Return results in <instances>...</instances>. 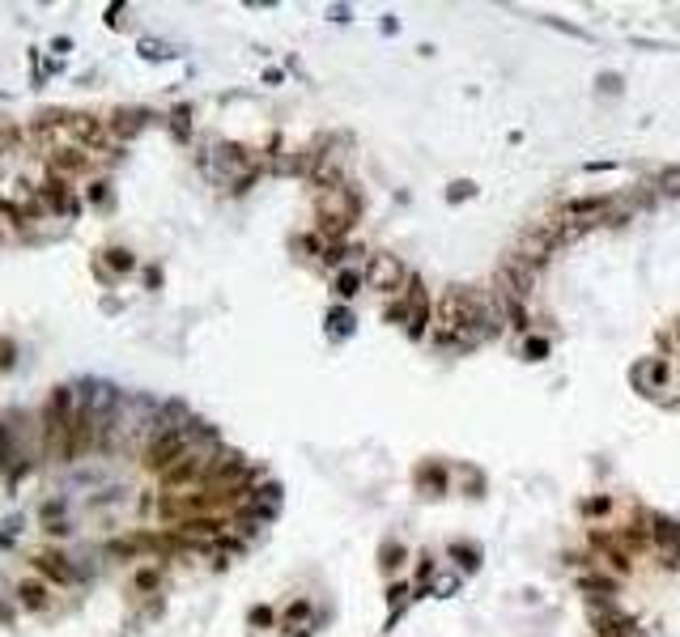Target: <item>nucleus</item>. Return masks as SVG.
Segmentation results:
<instances>
[{
    "instance_id": "nucleus-1",
    "label": "nucleus",
    "mask_w": 680,
    "mask_h": 637,
    "mask_svg": "<svg viewBox=\"0 0 680 637\" xmlns=\"http://www.w3.org/2000/svg\"><path fill=\"white\" fill-rule=\"evenodd\" d=\"M183 455H191V442H187V429L179 425V429H162V433H154L149 442H145V468L149 472H166L170 463H179Z\"/></svg>"
},
{
    "instance_id": "nucleus-2",
    "label": "nucleus",
    "mask_w": 680,
    "mask_h": 637,
    "mask_svg": "<svg viewBox=\"0 0 680 637\" xmlns=\"http://www.w3.org/2000/svg\"><path fill=\"white\" fill-rule=\"evenodd\" d=\"M39 204L51 213V217H81V196H77V187L69 183V179H60V174H47L43 179V187H39Z\"/></svg>"
},
{
    "instance_id": "nucleus-3",
    "label": "nucleus",
    "mask_w": 680,
    "mask_h": 637,
    "mask_svg": "<svg viewBox=\"0 0 680 637\" xmlns=\"http://www.w3.org/2000/svg\"><path fill=\"white\" fill-rule=\"evenodd\" d=\"M209 463H213V451H191V455H183L179 463H170L166 472H162V484H166V488L204 484V476H209Z\"/></svg>"
},
{
    "instance_id": "nucleus-4",
    "label": "nucleus",
    "mask_w": 680,
    "mask_h": 637,
    "mask_svg": "<svg viewBox=\"0 0 680 637\" xmlns=\"http://www.w3.org/2000/svg\"><path fill=\"white\" fill-rule=\"evenodd\" d=\"M85 170H94V158H89V149L81 145H56L51 154H47V174H60V179H77Z\"/></svg>"
},
{
    "instance_id": "nucleus-5",
    "label": "nucleus",
    "mask_w": 680,
    "mask_h": 637,
    "mask_svg": "<svg viewBox=\"0 0 680 637\" xmlns=\"http://www.w3.org/2000/svg\"><path fill=\"white\" fill-rule=\"evenodd\" d=\"M361 281H366L370 289L396 294V289L404 285V264H400L396 255H374V259L366 264V272H361Z\"/></svg>"
},
{
    "instance_id": "nucleus-6",
    "label": "nucleus",
    "mask_w": 680,
    "mask_h": 637,
    "mask_svg": "<svg viewBox=\"0 0 680 637\" xmlns=\"http://www.w3.org/2000/svg\"><path fill=\"white\" fill-rule=\"evenodd\" d=\"M30 565L39 569V578H51L56 586H73V582H77V565L64 557V553H56V548H43Z\"/></svg>"
},
{
    "instance_id": "nucleus-7",
    "label": "nucleus",
    "mask_w": 680,
    "mask_h": 637,
    "mask_svg": "<svg viewBox=\"0 0 680 637\" xmlns=\"http://www.w3.org/2000/svg\"><path fill=\"white\" fill-rule=\"evenodd\" d=\"M149 119H154V115H149V111H141V106H119V111H115V119H111V132L128 141V136H132L136 128H145Z\"/></svg>"
},
{
    "instance_id": "nucleus-8",
    "label": "nucleus",
    "mask_w": 680,
    "mask_h": 637,
    "mask_svg": "<svg viewBox=\"0 0 680 637\" xmlns=\"http://www.w3.org/2000/svg\"><path fill=\"white\" fill-rule=\"evenodd\" d=\"M664 378H668V361H659V357H655V361H646V366H638V370H634V383H638V387H642V391H655V387H659V383H664Z\"/></svg>"
},
{
    "instance_id": "nucleus-9",
    "label": "nucleus",
    "mask_w": 680,
    "mask_h": 637,
    "mask_svg": "<svg viewBox=\"0 0 680 637\" xmlns=\"http://www.w3.org/2000/svg\"><path fill=\"white\" fill-rule=\"evenodd\" d=\"M17 595H21V608H30V612L47 608V582H43V578H26V582L17 586Z\"/></svg>"
},
{
    "instance_id": "nucleus-10",
    "label": "nucleus",
    "mask_w": 680,
    "mask_h": 637,
    "mask_svg": "<svg viewBox=\"0 0 680 637\" xmlns=\"http://www.w3.org/2000/svg\"><path fill=\"white\" fill-rule=\"evenodd\" d=\"M102 259H106V268H111L115 276H128V272H136V255H132L128 246H111V251H102Z\"/></svg>"
},
{
    "instance_id": "nucleus-11",
    "label": "nucleus",
    "mask_w": 680,
    "mask_h": 637,
    "mask_svg": "<svg viewBox=\"0 0 680 637\" xmlns=\"http://www.w3.org/2000/svg\"><path fill=\"white\" fill-rule=\"evenodd\" d=\"M328 336H332V340H344V336H353V311H349V306H336V311H328Z\"/></svg>"
},
{
    "instance_id": "nucleus-12",
    "label": "nucleus",
    "mask_w": 680,
    "mask_h": 637,
    "mask_svg": "<svg viewBox=\"0 0 680 637\" xmlns=\"http://www.w3.org/2000/svg\"><path fill=\"white\" fill-rule=\"evenodd\" d=\"M132 582H136L141 595H158V586H162V565H141Z\"/></svg>"
},
{
    "instance_id": "nucleus-13",
    "label": "nucleus",
    "mask_w": 680,
    "mask_h": 637,
    "mask_svg": "<svg viewBox=\"0 0 680 637\" xmlns=\"http://www.w3.org/2000/svg\"><path fill=\"white\" fill-rule=\"evenodd\" d=\"M170 132H174L179 141H187V136H191V106H187V102L170 111Z\"/></svg>"
},
{
    "instance_id": "nucleus-14",
    "label": "nucleus",
    "mask_w": 680,
    "mask_h": 637,
    "mask_svg": "<svg viewBox=\"0 0 680 637\" xmlns=\"http://www.w3.org/2000/svg\"><path fill=\"white\" fill-rule=\"evenodd\" d=\"M64 510H69V501H64V497H51V501H43V506H39V518H43V527H51V523H64Z\"/></svg>"
},
{
    "instance_id": "nucleus-15",
    "label": "nucleus",
    "mask_w": 680,
    "mask_h": 637,
    "mask_svg": "<svg viewBox=\"0 0 680 637\" xmlns=\"http://www.w3.org/2000/svg\"><path fill=\"white\" fill-rule=\"evenodd\" d=\"M336 298H353L357 289H361V272H353V268H344V272H336Z\"/></svg>"
},
{
    "instance_id": "nucleus-16",
    "label": "nucleus",
    "mask_w": 680,
    "mask_h": 637,
    "mask_svg": "<svg viewBox=\"0 0 680 637\" xmlns=\"http://www.w3.org/2000/svg\"><path fill=\"white\" fill-rule=\"evenodd\" d=\"M145 60H170L174 56V47L170 43H158V39H141V47H136Z\"/></svg>"
},
{
    "instance_id": "nucleus-17",
    "label": "nucleus",
    "mask_w": 680,
    "mask_h": 637,
    "mask_svg": "<svg viewBox=\"0 0 680 637\" xmlns=\"http://www.w3.org/2000/svg\"><path fill=\"white\" fill-rule=\"evenodd\" d=\"M106 196H111V183H106V179H94V183L85 187V200H89L94 209H106Z\"/></svg>"
},
{
    "instance_id": "nucleus-18",
    "label": "nucleus",
    "mask_w": 680,
    "mask_h": 637,
    "mask_svg": "<svg viewBox=\"0 0 680 637\" xmlns=\"http://www.w3.org/2000/svg\"><path fill=\"white\" fill-rule=\"evenodd\" d=\"M306 616H311V603H306V599H298V603L285 608V625H302Z\"/></svg>"
},
{
    "instance_id": "nucleus-19",
    "label": "nucleus",
    "mask_w": 680,
    "mask_h": 637,
    "mask_svg": "<svg viewBox=\"0 0 680 637\" xmlns=\"http://www.w3.org/2000/svg\"><path fill=\"white\" fill-rule=\"evenodd\" d=\"M17 536H21V518L13 514V518L0 527V544H4V548H13V540H17Z\"/></svg>"
},
{
    "instance_id": "nucleus-20",
    "label": "nucleus",
    "mask_w": 680,
    "mask_h": 637,
    "mask_svg": "<svg viewBox=\"0 0 680 637\" xmlns=\"http://www.w3.org/2000/svg\"><path fill=\"white\" fill-rule=\"evenodd\" d=\"M13 361H17V344L0 336V374H4V370H13Z\"/></svg>"
},
{
    "instance_id": "nucleus-21",
    "label": "nucleus",
    "mask_w": 680,
    "mask_h": 637,
    "mask_svg": "<svg viewBox=\"0 0 680 637\" xmlns=\"http://www.w3.org/2000/svg\"><path fill=\"white\" fill-rule=\"evenodd\" d=\"M400 557H404V548H400V544H383V569H396Z\"/></svg>"
},
{
    "instance_id": "nucleus-22",
    "label": "nucleus",
    "mask_w": 680,
    "mask_h": 637,
    "mask_svg": "<svg viewBox=\"0 0 680 637\" xmlns=\"http://www.w3.org/2000/svg\"><path fill=\"white\" fill-rule=\"evenodd\" d=\"M69 51H73V39H69V34H56V39H51V56L60 60V56H69Z\"/></svg>"
},
{
    "instance_id": "nucleus-23",
    "label": "nucleus",
    "mask_w": 680,
    "mask_h": 637,
    "mask_svg": "<svg viewBox=\"0 0 680 637\" xmlns=\"http://www.w3.org/2000/svg\"><path fill=\"white\" fill-rule=\"evenodd\" d=\"M141 276H145V285H149V289H162V268H158V264H149Z\"/></svg>"
},
{
    "instance_id": "nucleus-24",
    "label": "nucleus",
    "mask_w": 680,
    "mask_h": 637,
    "mask_svg": "<svg viewBox=\"0 0 680 637\" xmlns=\"http://www.w3.org/2000/svg\"><path fill=\"white\" fill-rule=\"evenodd\" d=\"M523 353H527L531 361H540V357L549 353V340H527V348H523Z\"/></svg>"
},
{
    "instance_id": "nucleus-25",
    "label": "nucleus",
    "mask_w": 680,
    "mask_h": 637,
    "mask_svg": "<svg viewBox=\"0 0 680 637\" xmlns=\"http://www.w3.org/2000/svg\"><path fill=\"white\" fill-rule=\"evenodd\" d=\"M451 553H455V557L464 561V565H468V569H472V565H476V553H472V548H464V544H455V548H451Z\"/></svg>"
},
{
    "instance_id": "nucleus-26",
    "label": "nucleus",
    "mask_w": 680,
    "mask_h": 637,
    "mask_svg": "<svg viewBox=\"0 0 680 637\" xmlns=\"http://www.w3.org/2000/svg\"><path fill=\"white\" fill-rule=\"evenodd\" d=\"M251 625H272V608H251Z\"/></svg>"
},
{
    "instance_id": "nucleus-27",
    "label": "nucleus",
    "mask_w": 680,
    "mask_h": 637,
    "mask_svg": "<svg viewBox=\"0 0 680 637\" xmlns=\"http://www.w3.org/2000/svg\"><path fill=\"white\" fill-rule=\"evenodd\" d=\"M664 191H680V170H664Z\"/></svg>"
},
{
    "instance_id": "nucleus-28",
    "label": "nucleus",
    "mask_w": 680,
    "mask_h": 637,
    "mask_svg": "<svg viewBox=\"0 0 680 637\" xmlns=\"http://www.w3.org/2000/svg\"><path fill=\"white\" fill-rule=\"evenodd\" d=\"M43 531H47V536H56V540H60V536H69V531H73V523H69V518H64V523H51V527H43Z\"/></svg>"
},
{
    "instance_id": "nucleus-29",
    "label": "nucleus",
    "mask_w": 680,
    "mask_h": 637,
    "mask_svg": "<svg viewBox=\"0 0 680 637\" xmlns=\"http://www.w3.org/2000/svg\"><path fill=\"white\" fill-rule=\"evenodd\" d=\"M119 13H124V4H111L106 9V26H119Z\"/></svg>"
},
{
    "instance_id": "nucleus-30",
    "label": "nucleus",
    "mask_w": 680,
    "mask_h": 637,
    "mask_svg": "<svg viewBox=\"0 0 680 637\" xmlns=\"http://www.w3.org/2000/svg\"><path fill=\"white\" fill-rule=\"evenodd\" d=\"M459 196H472V183H455V187H451V200H459Z\"/></svg>"
},
{
    "instance_id": "nucleus-31",
    "label": "nucleus",
    "mask_w": 680,
    "mask_h": 637,
    "mask_svg": "<svg viewBox=\"0 0 680 637\" xmlns=\"http://www.w3.org/2000/svg\"><path fill=\"white\" fill-rule=\"evenodd\" d=\"M4 446H9V425H0V468H4Z\"/></svg>"
},
{
    "instance_id": "nucleus-32",
    "label": "nucleus",
    "mask_w": 680,
    "mask_h": 637,
    "mask_svg": "<svg viewBox=\"0 0 680 637\" xmlns=\"http://www.w3.org/2000/svg\"><path fill=\"white\" fill-rule=\"evenodd\" d=\"M0 621H9V608H0Z\"/></svg>"
},
{
    "instance_id": "nucleus-33",
    "label": "nucleus",
    "mask_w": 680,
    "mask_h": 637,
    "mask_svg": "<svg viewBox=\"0 0 680 637\" xmlns=\"http://www.w3.org/2000/svg\"><path fill=\"white\" fill-rule=\"evenodd\" d=\"M294 637H311V633H294Z\"/></svg>"
}]
</instances>
